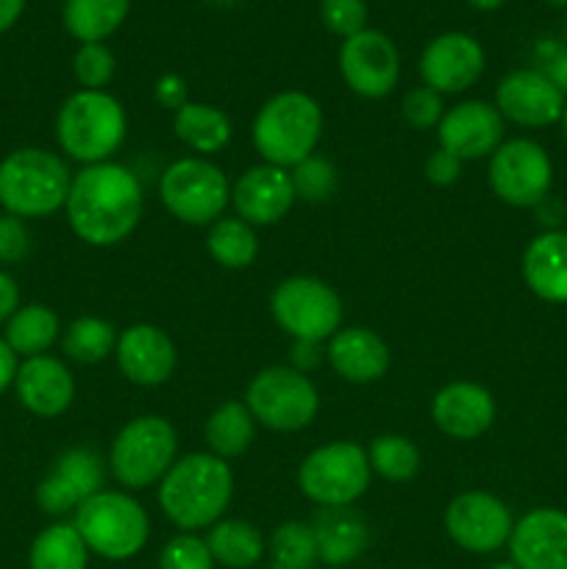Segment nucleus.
<instances>
[{"label": "nucleus", "instance_id": "obj_31", "mask_svg": "<svg viewBox=\"0 0 567 569\" xmlns=\"http://www.w3.org/2000/svg\"><path fill=\"white\" fill-rule=\"evenodd\" d=\"M256 437V420L248 411V406L239 400L217 406L206 420V445L209 453L220 459H237L250 448Z\"/></svg>", "mask_w": 567, "mask_h": 569}, {"label": "nucleus", "instance_id": "obj_21", "mask_svg": "<svg viewBox=\"0 0 567 569\" xmlns=\"http://www.w3.org/2000/svg\"><path fill=\"white\" fill-rule=\"evenodd\" d=\"M295 200L298 198L289 170L272 164L250 167L231 187L233 209L248 226H276L289 214Z\"/></svg>", "mask_w": 567, "mask_h": 569}, {"label": "nucleus", "instance_id": "obj_14", "mask_svg": "<svg viewBox=\"0 0 567 569\" xmlns=\"http://www.w3.org/2000/svg\"><path fill=\"white\" fill-rule=\"evenodd\" d=\"M339 72L350 92L361 98H387L400 78V53L387 33L365 28L356 37L342 39Z\"/></svg>", "mask_w": 567, "mask_h": 569}, {"label": "nucleus", "instance_id": "obj_20", "mask_svg": "<svg viewBox=\"0 0 567 569\" xmlns=\"http://www.w3.org/2000/svg\"><path fill=\"white\" fill-rule=\"evenodd\" d=\"M117 367L137 387H159L170 381L178 365V350L161 328L137 322L117 337Z\"/></svg>", "mask_w": 567, "mask_h": 569}, {"label": "nucleus", "instance_id": "obj_11", "mask_svg": "<svg viewBox=\"0 0 567 569\" xmlns=\"http://www.w3.org/2000/svg\"><path fill=\"white\" fill-rule=\"evenodd\" d=\"M245 406L270 431L292 433L311 426L320 409L315 383L292 367H267L256 372L245 392Z\"/></svg>", "mask_w": 567, "mask_h": 569}, {"label": "nucleus", "instance_id": "obj_23", "mask_svg": "<svg viewBox=\"0 0 567 569\" xmlns=\"http://www.w3.org/2000/svg\"><path fill=\"white\" fill-rule=\"evenodd\" d=\"M431 420L445 437L478 439L493 428L495 400L481 383L454 381L434 395Z\"/></svg>", "mask_w": 567, "mask_h": 569}, {"label": "nucleus", "instance_id": "obj_32", "mask_svg": "<svg viewBox=\"0 0 567 569\" xmlns=\"http://www.w3.org/2000/svg\"><path fill=\"white\" fill-rule=\"evenodd\" d=\"M89 548L72 522L44 528L28 550V569H87Z\"/></svg>", "mask_w": 567, "mask_h": 569}, {"label": "nucleus", "instance_id": "obj_8", "mask_svg": "<svg viewBox=\"0 0 567 569\" xmlns=\"http://www.w3.org/2000/svg\"><path fill=\"white\" fill-rule=\"evenodd\" d=\"M367 448L356 442H331L311 450L298 470V487L320 509H348L370 487Z\"/></svg>", "mask_w": 567, "mask_h": 569}, {"label": "nucleus", "instance_id": "obj_22", "mask_svg": "<svg viewBox=\"0 0 567 569\" xmlns=\"http://www.w3.org/2000/svg\"><path fill=\"white\" fill-rule=\"evenodd\" d=\"M14 392L22 409L42 420H53L72 406L76 378L56 356H33V359H22L17 367Z\"/></svg>", "mask_w": 567, "mask_h": 569}, {"label": "nucleus", "instance_id": "obj_18", "mask_svg": "<svg viewBox=\"0 0 567 569\" xmlns=\"http://www.w3.org/2000/svg\"><path fill=\"white\" fill-rule=\"evenodd\" d=\"M565 94L539 70H515L500 78L495 89V109L500 117L523 128H548L565 114Z\"/></svg>", "mask_w": 567, "mask_h": 569}, {"label": "nucleus", "instance_id": "obj_15", "mask_svg": "<svg viewBox=\"0 0 567 569\" xmlns=\"http://www.w3.org/2000/svg\"><path fill=\"white\" fill-rule=\"evenodd\" d=\"M506 120L487 100H461L439 120V148L459 161H476L493 156L504 144Z\"/></svg>", "mask_w": 567, "mask_h": 569}, {"label": "nucleus", "instance_id": "obj_52", "mask_svg": "<svg viewBox=\"0 0 567 569\" xmlns=\"http://www.w3.org/2000/svg\"><path fill=\"white\" fill-rule=\"evenodd\" d=\"M211 3H220V6H228V3H237V0H211Z\"/></svg>", "mask_w": 567, "mask_h": 569}, {"label": "nucleus", "instance_id": "obj_43", "mask_svg": "<svg viewBox=\"0 0 567 569\" xmlns=\"http://www.w3.org/2000/svg\"><path fill=\"white\" fill-rule=\"evenodd\" d=\"M537 70L567 98V44L545 39L537 44Z\"/></svg>", "mask_w": 567, "mask_h": 569}, {"label": "nucleus", "instance_id": "obj_19", "mask_svg": "<svg viewBox=\"0 0 567 569\" xmlns=\"http://www.w3.org/2000/svg\"><path fill=\"white\" fill-rule=\"evenodd\" d=\"M509 553L520 569H567V511L543 506L523 515L511 528Z\"/></svg>", "mask_w": 567, "mask_h": 569}, {"label": "nucleus", "instance_id": "obj_34", "mask_svg": "<svg viewBox=\"0 0 567 569\" xmlns=\"http://www.w3.org/2000/svg\"><path fill=\"white\" fill-rule=\"evenodd\" d=\"M61 348H64L67 359L78 361V365H98L106 356L115 353L117 331L111 322L100 320V317H78L67 326Z\"/></svg>", "mask_w": 567, "mask_h": 569}, {"label": "nucleus", "instance_id": "obj_39", "mask_svg": "<svg viewBox=\"0 0 567 569\" xmlns=\"http://www.w3.org/2000/svg\"><path fill=\"white\" fill-rule=\"evenodd\" d=\"M215 556H211L206 539L195 533H178L161 548L159 569H215Z\"/></svg>", "mask_w": 567, "mask_h": 569}, {"label": "nucleus", "instance_id": "obj_26", "mask_svg": "<svg viewBox=\"0 0 567 569\" xmlns=\"http://www.w3.org/2000/svg\"><path fill=\"white\" fill-rule=\"evenodd\" d=\"M317 539V561L328 567H345L359 559L370 545L365 520L350 509H322L311 522Z\"/></svg>", "mask_w": 567, "mask_h": 569}, {"label": "nucleus", "instance_id": "obj_48", "mask_svg": "<svg viewBox=\"0 0 567 569\" xmlns=\"http://www.w3.org/2000/svg\"><path fill=\"white\" fill-rule=\"evenodd\" d=\"M28 0H0V33L11 31L26 11Z\"/></svg>", "mask_w": 567, "mask_h": 569}, {"label": "nucleus", "instance_id": "obj_47", "mask_svg": "<svg viewBox=\"0 0 567 569\" xmlns=\"http://www.w3.org/2000/svg\"><path fill=\"white\" fill-rule=\"evenodd\" d=\"M17 367H20V361H17V353L9 348V342L0 337V395H3L9 387H14Z\"/></svg>", "mask_w": 567, "mask_h": 569}, {"label": "nucleus", "instance_id": "obj_37", "mask_svg": "<svg viewBox=\"0 0 567 569\" xmlns=\"http://www.w3.org/2000/svg\"><path fill=\"white\" fill-rule=\"evenodd\" d=\"M289 176H292L295 198H304L309 203H326L337 189V170L320 156H309L306 161H300Z\"/></svg>", "mask_w": 567, "mask_h": 569}, {"label": "nucleus", "instance_id": "obj_30", "mask_svg": "<svg viewBox=\"0 0 567 569\" xmlns=\"http://www.w3.org/2000/svg\"><path fill=\"white\" fill-rule=\"evenodd\" d=\"M215 565L226 569H250L261 561L267 542L259 528L248 520H220L206 537Z\"/></svg>", "mask_w": 567, "mask_h": 569}, {"label": "nucleus", "instance_id": "obj_6", "mask_svg": "<svg viewBox=\"0 0 567 569\" xmlns=\"http://www.w3.org/2000/svg\"><path fill=\"white\" fill-rule=\"evenodd\" d=\"M72 526L81 533L89 553L106 561L133 559L150 539L148 511L139 500L117 489H100L98 495L83 500L76 509Z\"/></svg>", "mask_w": 567, "mask_h": 569}, {"label": "nucleus", "instance_id": "obj_54", "mask_svg": "<svg viewBox=\"0 0 567 569\" xmlns=\"http://www.w3.org/2000/svg\"><path fill=\"white\" fill-rule=\"evenodd\" d=\"M565 33H567V17H565Z\"/></svg>", "mask_w": 567, "mask_h": 569}, {"label": "nucleus", "instance_id": "obj_29", "mask_svg": "<svg viewBox=\"0 0 567 569\" xmlns=\"http://www.w3.org/2000/svg\"><path fill=\"white\" fill-rule=\"evenodd\" d=\"M61 337V322L56 311L44 303H28L20 306L14 315L6 322L3 339L9 348L14 350L17 359H33V356H44Z\"/></svg>", "mask_w": 567, "mask_h": 569}, {"label": "nucleus", "instance_id": "obj_2", "mask_svg": "<svg viewBox=\"0 0 567 569\" xmlns=\"http://www.w3.org/2000/svg\"><path fill=\"white\" fill-rule=\"evenodd\" d=\"M233 495V472L215 453H189L176 459L159 483V506L183 533L203 531L222 520Z\"/></svg>", "mask_w": 567, "mask_h": 569}, {"label": "nucleus", "instance_id": "obj_10", "mask_svg": "<svg viewBox=\"0 0 567 569\" xmlns=\"http://www.w3.org/2000/svg\"><path fill=\"white\" fill-rule=\"evenodd\" d=\"M272 320L295 342L320 345L342 328V300L326 281L311 276L287 278L270 298Z\"/></svg>", "mask_w": 567, "mask_h": 569}, {"label": "nucleus", "instance_id": "obj_41", "mask_svg": "<svg viewBox=\"0 0 567 569\" xmlns=\"http://www.w3.org/2000/svg\"><path fill=\"white\" fill-rule=\"evenodd\" d=\"M442 114L445 106L439 92H434L428 87H417L411 92H406L404 117L411 128H417V131H431V128L439 126Z\"/></svg>", "mask_w": 567, "mask_h": 569}, {"label": "nucleus", "instance_id": "obj_46", "mask_svg": "<svg viewBox=\"0 0 567 569\" xmlns=\"http://www.w3.org/2000/svg\"><path fill=\"white\" fill-rule=\"evenodd\" d=\"M17 309H20V287H17L14 278L0 267V326H6Z\"/></svg>", "mask_w": 567, "mask_h": 569}, {"label": "nucleus", "instance_id": "obj_53", "mask_svg": "<svg viewBox=\"0 0 567 569\" xmlns=\"http://www.w3.org/2000/svg\"><path fill=\"white\" fill-rule=\"evenodd\" d=\"M550 6H567V0H548Z\"/></svg>", "mask_w": 567, "mask_h": 569}, {"label": "nucleus", "instance_id": "obj_36", "mask_svg": "<svg viewBox=\"0 0 567 569\" xmlns=\"http://www.w3.org/2000/svg\"><path fill=\"white\" fill-rule=\"evenodd\" d=\"M270 556L278 569H309L317 561V539L306 522H284L270 537Z\"/></svg>", "mask_w": 567, "mask_h": 569}, {"label": "nucleus", "instance_id": "obj_44", "mask_svg": "<svg viewBox=\"0 0 567 569\" xmlns=\"http://www.w3.org/2000/svg\"><path fill=\"white\" fill-rule=\"evenodd\" d=\"M461 176V161L456 159L448 150H434L426 161V178L434 187H450V183L459 181Z\"/></svg>", "mask_w": 567, "mask_h": 569}, {"label": "nucleus", "instance_id": "obj_12", "mask_svg": "<svg viewBox=\"0 0 567 569\" xmlns=\"http://www.w3.org/2000/svg\"><path fill=\"white\" fill-rule=\"evenodd\" d=\"M554 183V161L548 150L534 139H506L489 156V187L515 209L539 206Z\"/></svg>", "mask_w": 567, "mask_h": 569}, {"label": "nucleus", "instance_id": "obj_33", "mask_svg": "<svg viewBox=\"0 0 567 569\" xmlns=\"http://www.w3.org/2000/svg\"><path fill=\"white\" fill-rule=\"evenodd\" d=\"M206 250L226 270H248L259 256V237L253 226L239 217H220L209 226Z\"/></svg>", "mask_w": 567, "mask_h": 569}, {"label": "nucleus", "instance_id": "obj_3", "mask_svg": "<svg viewBox=\"0 0 567 569\" xmlns=\"http://www.w3.org/2000/svg\"><path fill=\"white\" fill-rule=\"evenodd\" d=\"M72 172L59 153L17 148L0 161V206L20 220H42L64 209Z\"/></svg>", "mask_w": 567, "mask_h": 569}, {"label": "nucleus", "instance_id": "obj_35", "mask_svg": "<svg viewBox=\"0 0 567 569\" xmlns=\"http://www.w3.org/2000/svg\"><path fill=\"white\" fill-rule=\"evenodd\" d=\"M367 461H370V470L378 472L381 478L392 483H404L420 472L422 459L411 439L400 437V433H381L367 448Z\"/></svg>", "mask_w": 567, "mask_h": 569}, {"label": "nucleus", "instance_id": "obj_4", "mask_svg": "<svg viewBox=\"0 0 567 569\" xmlns=\"http://www.w3.org/2000/svg\"><path fill=\"white\" fill-rule=\"evenodd\" d=\"M322 133V109L311 94L287 89L267 100L256 114L250 137L265 164L295 170L315 156Z\"/></svg>", "mask_w": 567, "mask_h": 569}, {"label": "nucleus", "instance_id": "obj_42", "mask_svg": "<svg viewBox=\"0 0 567 569\" xmlns=\"http://www.w3.org/2000/svg\"><path fill=\"white\" fill-rule=\"evenodd\" d=\"M31 250V233L26 220L3 214L0 217V264H20Z\"/></svg>", "mask_w": 567, "mask_h": 569}, {"label": "nucleus", "instance_id": "obj_50", "mask_svg": "<svg viewBox=\"0 0 567 569\" xmlns=\"http://www.w3.org/2000/svg\"><path fill=\"white\" fill-rule=\"evenodd\" d=\"M489 569H520V567H515L511 561H500V565H493Z\"/></svg>", "mask_w": 567, "mask_h": 569}, {"label": "nucleus", "instance_id": "obj_28", "mask_svg": "<svg viewBox=\"0 0 567 569\" xmlns=\"http://www.w3.org/2000/svg\"><path fill=\"white\" fill-rule=\"evenodd\" d=\"M131 0H64L61 22L81 44L106 42L128 20Z\"/></svg>", "mask_w": 567, "mask_h": 569}, {"label": "nucleus", "instance_id": "obj_45", "mask_svg": "<svg viewBox=\"0 0 567 569\" xmlns=\"http://www.w3.org/2000/svg\"><path fill=\"white\" fill-rule=\"evenodd\" d=\"M156 98H159L161 106L178 111L187 103V87H183V81L178 76H165L156 83Z\"/></svg>", "mask_w": 567, "mask_h": 569}, {"label": "nucleus", "instance_id": "obj_13", "mask_svg": "<svg viewBox=\"0 0 567 569\" xmlns=\"http://www.w3.org/2000/svg\"><path fill=\"white\" fill-rule=\"evenodd\" d=\"M509 506L489 492H461L445 509V531L461 550L476 556L506 548L511 537Z\"/></svg>", "mask_w": 567, "mask_h": 569}, {"label": "nucleus", "instance_id": "obj_17", "mask_svg": "<svg viewBox=\"0 0 567 569\" xmlns=\"http://www.w3.org/2000/svg\"><path fill=\"white\" fill-rule=\"evenodd\" d=\"M103 489V461L89 448H70L53 461L37 487V503L44 515L61 517Z\"/></svg>", "mask_w": 567, "mask_h": 569}, {"label": "nucleus", "instance_id": "obj_51", "mask_svg": "<svg viewBox=\"0 0 567 569\" xmlns=\"http://www.w3.org/2000/svg\"><path fill=\"white\" fill-rule=\"evenodd\" d=\"M561 131H565V142H567V103H565V114H561Z\"/></svg>", "mask_w": 567, "mask_h": 569}, {"label": "nucleus", "instance_id": "obj_40", "mask_svg": "<svg viewBox=\"0 0 567 569\" xmlns=\"http://www.w3.org/2000/svg\"><path fill=\"white\" fill-rule=\"evenodd\" d=\"M320 20L337 37H356L367 28V0H320Z\"/></svg>", "mask_w": 567, "mask_h": 569}, {"label": "nucleus", "instance_id": "obj_16", "mask_svg": "<svg viewBox=\"0 0 567 569\" xmlns=\"http://www.w3.org/2000/svg\"><path fill=\"white\" fill-rule=\"evenodd\" d=\"M484 48L470 33H439L420 56V76L439 94H459L484 76Z\"/></svg>", "mask_w": 567, "mask_h": 569}, {"label": "nucleus", "instance_id": "obj_27", "mask_svg": "<svg viewBox=\"0 0 567 569\" xmlns=\"http://www.w3.org/2000/svg\"><path fill=\"white\" fill-rule=\"evenodd\" d=\"M172 131L195 153H217L231 142V120L211 103L187 100L172 117Z\"/></svg>", "mask_w": 567, "mask_h": 569}, {"label": "nucleus", "instance_id": "obj_38", "mask_svg": "<svg viewBox=\"0 0 567 569\" xmlns=\"http://www.w3.org/2000/svg\"><path fill=\"white\" fill-rule=\"evenodd\" d=\"M115 53L103 42H89L76 50L72 72H76V81L81 83V89H106L115 78Z\"/></svg>", "mask_w": 567, "mask_h": 569}, {"label": "nucleus", "instance_id": "obj_1", "mask_svg": "<svg viewBox=\"0 0 567 569\" xmlns=\"http://www.w3.org/2000/svg\"><path fill=\"white\" fill-rule=\"evenodd\" d=\"M142 183L117 161L89 164L76 172L64 203L72 233L92 248H111L131 237L142 220Z\"/></svg>", "mask_w": 567, "mask_h": 569}, {"label": "nucleus", "instance_id": "obj_25", "mask_svg": "<svg viewBox=\"0 0 567 569\" xmlns=\"http://www.w3.org/2000/svg\"><path fill=\"white\" fill-rule=\"evenodd\" d=\"M523 281L548 303H567V231H545L523 253Z\"/></svg>", "mask_w": 567, "mask_h": 569}, {"label": "nucleus", "instance_id": "obj_49", "mask_svg": "<svg viewBox=\"0 0 567 569\" xmlns=\"http://www.w3.org/2000/svg\"><path fill=\"white\" fill-rule=\"evenodd\" d=\"M467 3H470L472 9H478V11H495V9H500L506 0H467Z\"/></svg>", "mask_w": 567, "mask_h": 569}, {"label": "nucleus", "instance_id": "obj_7", "mask_svg": "<svg viewBox=\"0 0 567 569\" xmlns=\"http://www.w3.org/2000/svg\"><path fill=\"white\" fill-rule=\"evenodd\" d=\"M178 456V433L165 417L145 415L120 428L109 450V470L128 492L161 483Z\"/></svg>", "mask_w": 567, "mask_h": 569}, {"label": "nucleus", "instance_id": "obj_9", "mask_svg": "<svg viewBox=\"0 0 567 569\" xmlns=\"http://www.w3.org/2000/svg\"><path fill=\"white\" fill-rule=\"evenodd\" d=\"M159 198L176 220L187 226H211L231 203V187L215 161L187 156L161 172Z\"/></svg>", "mask_w": 567, "mask_h": 569}, {"label": "nucleus", "instance_id": "obj_24", "mask_svg": "<svg viewBox=\"0 0 567 569\" xmlns=\"http://www.w3.org/2000/svg\"><path fill=\"white\" fill-rule=\"evenodd\" d=\"M328 361L334 372L350 383H376L387 376L389 356L387 342L370 328H339L328 339Z\"/></svg>", "mask_w": 567, "mask_h": 569}, {"label": "nucleus", "instance_id": "obj_5", "mask_svg": "<svg viewBox=\"0 0 567 569\" xmlns=\"http://www.w3.org/2000/svg\"><path fill=\"white\" fill-rule=\"evenodd\" d=\"M126 133V109L106 89H78L56 114L59 148L83 167L109 161L122 148Z\"/></svg>", "mask_w": 567, "mask_h": 569}]
</instances>
